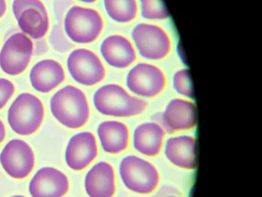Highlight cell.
Wrapping results in <instances>:
<instances>
[{
	"mask_svg": "<svg viewBox=\"0 0 262 197\" xmlns=\"http://www.w3.org/2000/svg\"><path fill=\"white\" fill-rule=\"evenodd\" d=\"M71 3V0H55L54 2L55 13H56V18L59 21V24L53 26V31L50 35V41L55 50L59 52H67L73 47V45L67 40V37L64 35L63 30L61 26L64 12Z\"/></svg>",
	"mask_w": 262,
	"mask_h": 197,
	"instance_id": "obj_22",
	"label": "cell"
},
{
	"mask_svg": "<svg viewBox=\"0 0 262 197\" xmlns=\"http://www.w3.org/2000/svg\"><path fill=\"white\" fill-rule=\"evenodd\" d=\"M13 12L23 33L35 40L47 35L50 19L47 8L40 0H13Z\"/></svg>",
	"mask_w": 262,
	"mask_h": 197,
	"instance_id": "obj_6",
	"label": "cell"
},
{
	"mask_svg": "<svg viewBox=\"0 0 262 197\" xmlns=\"http://www.w3.org/2000/svg\"><path fill=\"white\" fill-rule=\"evenodd\" d=\"M167 197H177V196H167Z\"/></svg>",
	"mask_w": 262,
	"mask_h": 197,
	"instance_id": "obj_31",
	"label": "cell"
},
{
	"mask_svg": "<svg viewBox=\"0 0 262 197\" xmlns=\"http://www.w3.org/2000/svg\"><path fill=\"white\" fill-rule=\"evenodd\" d=\"M45 109L42 101L33 94L24 92L16 97L8 110V123L20 135L35 133L42 125Z\"/></svg>",
	"mask_w": 262,
	"mask_h": 197,
	"instance_id": "obj_3",
	"label": "cell"
},
{
	"mask_svg": "<svg viewBox=\"0 0 262 197\" xmlns=\"http://www.w3.org/2000/svg\"><path fill=\"white\" fill-rule=\"evenodd\" d=\"M6 136V128L2 120H0V143L4 141Z\"/></svg>",
	"mask_w": 262,
	"mask_h": 197,
	"instance_id": "obj_27",
	"label": "cell"
},
{
	"mask_svg": "<svg viewBox=\"0 0 262 197\" xmlns=\"http://www.w3.org/2000/svg\"><path fill=\"white\" fill-rule=\"evenodd\" d=\"M173 86L176 92L180 95L188 98H194V90H193L191 75L188 69H181L174 74Z\"/></svg>",
	"mask_w": 262,
	"mask_h": 197,
	"instance_id": "obj_24",
	"label": "cell"
},
{
	"mask_svg": "<svg viewBox=\"0 0 262 197\" xmlns=\"http://www.w3.org/2000/svg\"><path fill=\"white\" fill-rule=\"evenodd\" d=\"M50 109L53 116L70 129L82 127L90 118V106L85 93L71 85L59 89L52 96Z\"/></svg>",
	"mask_w": 262,
	"mask_h": 197,
	"instance_id": "obj_1",
	"label": "cell"
},
{
	"mask_svg": "<svg viewBox=\"0 0 262 197\" xmlns=\"http://www.w3.org/2000/svg\"><path fill=\"white\" fill-rule=\"evenodd\" d=\"M103 27V19L98 11L79 6L70 8L64 20V28L69 38L81 44L96 41Z\"/></svg>",
	"mask_w": 262,
	"mask_h": 197,
	"instance_id": "obj_4",
	"label": "cell"
},
{
	"mask_svg": "<svg viewBox=\"0 0 262 197\" xmlns=\"http://www.w3.org/2000/svg\"><path fill=\"white\" fill-rule=\"evenodd\" d=\"M98 155L96 137L90 132L73 135L67 145L66 162L73 170L79 171L90 166Z\"/></svg>",
	"mask_w": 262,
	"mask_h": 197,
	"instance_id": "obj_14",
	"label": "cell"
},
{
	"mask_svg": "<svg viewBox=\"0 0 262 197\" xmlns=\"http://www.w3.org/2000/svg\"><path fill=\"white\" fill-rule=\"evenodd\" d=\"M95 107L102 115L114 117H133L146 109L145 100L130 95L117 84H108L99 88L93 96Z\"/></svg>",
	"mask_w": 262,
	"mask_h": 197,
	"instance_id": "obj_2",
	"label": "cell"
},
{
	"mask_svg": "<svg viewBox=\"0 0 262 197\" xmlns=\"http://www.w3.org/2000/svg\"><path fill=\"white\" fill-rule=\"evenodd\" d=\"M119 174L125 187L139 194L156 190L160 180L156 166L136 155H128L122 160Z\"/></svg>",
	"mask_w": 262,
	"mask_h": 197,
	"instance_id": "obj_5",
	"label": "cell"
},
{
	"mask_svg": "<svg viewBox=\"0 0 262 197\" xmlns=\"http://www.w3.org/2000/svg\"><path fill=\"white\" fill-rule=\"evenodd\" d=\"M33 47L31 38L25 34H13L0 51V67L8 75H19L28 67L33 56Z\"/></svg>",
	"mask_w": 262,
	"mask_h": 197,
	"instance_id": "obj_7",
	"label": "cell"
},
{
	"mask_svg": "<svg viewBox=\"0 0 262 197\" xmlns=\"http://www.w3.org/2000/svg\"><path fill=\"white\" fill-rule=\"evenodd\" d=\"M67 68L75 81L84 86H94L105 76V69L102 61L93 51L77 49L70 53Z\"/></svg>",
	"mask_w": 262,
	"mask_h": 197,
	"instance_id": "obj_9",
	"label": "cell"
},
{
	"mask_svg": "<svg viewBox=\"0 0 262 197\" xmlns=\"http://www.w3.org/2000/svg\"><path fill=\"white\" fill-rule=\"evenodd\" d=\"M128 89L139 96L153 98L165 89L166 78L162 69L148 63H139L128 72Z\"/></svg>",
	"mask_w": 262,
	"mask_h": 197,
	"instance_id": "obj_10",
	"label": "cell"
},
{
	"mask_svg": "<svg viewBox=\"0 0 262 197\" xmlns=\"http://www.w3.org/2000/svg\"><path fill=\"white\" fill-rule=\"evenodd\" d=\"M35 50H33V53L36 55H40L45 54L48 51V45L45 40H38L35 46Z\"/></svg>",
	"mask_w": 262,
	"mask_h": 197,
	"instance_id": "obj_26",
	"label": "cell"
},
{
	"mask_svg": "<svg viewBox=\"0 0 262 197\" xmlns=\"http://www.w3.org/2000/svg\"><path fill=\"white\" fill-rule=\"evenodd\" d=\"M12 197H26V196H24V195H13V196H12Z\"/></svg>",
	"mask_w": 262,
	"mask_h": 197,
	"instance_id": "obj_30",
	"label": "cell"
},
{
	"mask_svg": "<svg viewBox=\"0 0 262 197\" xmlns=\"http://www.w3.org/2000/svg\"><path fill=\"white\" fill-rule=\"evenodd\" d=\"M165 154L170 163L185 169H194L197 166L196 140L190 135L172 137L167 140Z\"/></svg>",
	"mask_w": 262,
	"mask_h": 197,
	"instance_id": "obj_18",
	"label": "cell"
},
{
	"mask_svg": "<svg viewBox=\"0 0 262 197\" xmlns=\"http://www.w3.org/2000/svg\"><path fill=\"white\" fill-rule=\"evenodd\" d=\"M153 120L168 133L188 130L194 128L197 123L195 106L188 100L174 98L168 103L165 111L155 115Z\"/></svg>",
	"mask_w": 262,
	"mask_h": 197,
	"instance_id": "obj_12",
	"label": "cell"
},
{
	"mask_svg": "<svg viewBox=\"0 0 262 197\" xmlns=\"http://www.w3.org/2000/svg\"><path fill=\"white\" fill-rule=\"evenodd\" d=\"M7 11V2L6 0H0V18L5 15Z\"/></svg>",
	"mask_w": 262,
	"mask_h": 197,
	"instance_id": "obj_28",
	"label": "cell"
},
{
	"mask_svg": "<svg viewBox=\"0 0 262 197\" xmlns=\"http://www.w3.org/2000/svg\"><path fill=\"white\" fill-rule=\"evenodd\" d=\"M142 15L147 19H164L169 12L163 0H140Z\"/></svg>",
	"mask_w": 262,
	"mask_h": 197,
	"instance_id": "obj_23",
	"label": "cell"
},
{
	"mask_svg": "<svg viewBox=\"0 0 262 197\" xmlns=\"http://www.w3.org/2000/svg\"><path fill=\"white\" fill-rule=\"evenodd\" d=\"M165 131L157 123L139 125L134 132L135 149L147 156H156L160 153L163 146Z\"/></svg>",
	"mask_w": 262,
	"mask_h": 197,
	"instance_id": "obj_19",
	"label": "cell"
},
{
	"mask_svg": "<svg viewBox=\"0 0 262 197\" xmlns=\"http://www.w3.org/2000/svg\"><path fill=\"white\" fill-rule=\"evenodd\" d=\"M79 1L82 2V3H93L97 1V0H79Z\"/></svg>",
	"mask_w": 262,
	"mask_h": 197,
	"instance_id": "obj_29",
	"label": "cell"
},
{
	"mask_svg": "<svg viewBox=\"0 0 262 197\" xmlns=\"http://www.w3.org/2000/svg\"><path fill=\"white\" fill-rule=\"evenodd\" d=\"M85 188L90 197H113L116 176L113 166L106 162L96 163L85 175Z\"/></svg>",
	"mask_w": 262,
	"mask_h": 197,
	"instance_id": "obj_16",
	"label": "cell"
},
{
	"mask_svg": "<svg viewBox=\"0 0 262 197\" xmlns=\"http://www.w3.org/2000/svg\"><path fill=\"white\" fill-rule=\"evenodd\" d=\"M15 86L10 80L0 78V109H2L14 94Z\"/></svg>",
	"mask_w": 262,
	"mask_h": 197,
	"instance_id": "obj_25",
	"label": "cell"
},
{
	"mask_svg": "<svg viewBox=\"0 0 262 197\" xmlns=\"http://www.w3.org/2000/svg\"><path fill=\"white\" fill-rule=\"evenodd\" d=\"M30 83L36 91L47 93L63 83L66 74L62 65L53 60L38 62L32 68Z\"/></svg>",
	"mask_w": 262,
	"mask_h": 197,
	"instance_id": "obj_17",
	"label": "cell"
},
{
	"mask_svg": "<svg viewBox=\"0 0 262 197\" xmlns=\"http://www.w3.org/2000/svg\"><path fill=\"white\" fill-rule=\"evenodd\" d=\"M98 135L102 149L110 154L121 153L129 142V131L126 125L119 121H105L98 126Z\"/></svg>",
	"mask_w": 262,
	"mask_h": 197,
	"instance_id": "obj_20",
	"label": "cell"
},
{
	"mask_svg": "<svg viewBox=\"0 0 262 197\" xmlns=\"http://www.w3.org/2000/svg\"><path fill=\"white\" fill-rule=\"evenodd\" d=\"M104 4L108 16L117 23H130L137 16L136 0H104Z\"/></svg>",
	"mask_w": 262,
	"mask_h": 197,
	"instance_id": "obj_21",
	"label": "cell"
},
{
	"mask_svg": "<svg viewBox=\"0 0 262 197\" xmlns=\"http://www.w3.org/2000/svg\"><path fill=\"white\" fill-rule=\"evenodd\" d=\"M102 57L110 66L118 69H125L131 66L136 60V50L131 42L121 35L107 37L101 45Z\"/></svg>",
	"mask_w": 262,
	"mask_h": 197,
	"instance_id": "obj_15",
	"label": "cell"
},
{
	"mask_svg": "<svg viewBox=\"0 0 262 197\" xmlns=\"http://www.w3.org/2000/svg\"><path fill=\"white\" fill-rule=\"evenodd\" d=\"M69 189L68 177L53 167H43L38 170L29 186L32 197H62Z\"/></svg>",
	"mask_w": 262,
	"mask_h": 197,
	"instance_id": "obj_13",
	"label": "cell"
},
{
	"mask_svg": "<svg viewBox=\"0 0 262 197\" xmlns=\"http://www.w3.org/2000/svg\"><path fill=\"white\" fill-rule=\"evenodd\" d=\"M133 38L140 55L147 60H162L171 51V40L168 33L156 25H137L133 29Z\"/></svg>",
	"mask_w": 262,
	"mask_h": 197,
	"instance_id": "obj_8",
	"label": "cell"
},
{
	"mask_svg": "<svg viewBox=\"0 0 262 197\" xmlns=\"http://www.w3.org/2000/svg\"><path fill=\"white\" fill-rule=\"evenodd\" d=\"M0 163L10 176L22 180L28 176L34 168V152L24 140H12L0 153Z\"/></svg>",
	"mask_w": 262,
	"mask_h": 197,
	"instance_id": "obj_11",
	"label": "cell"
}]
</instances>
